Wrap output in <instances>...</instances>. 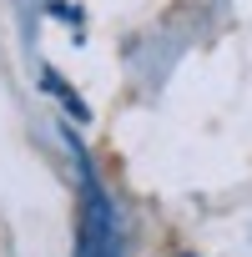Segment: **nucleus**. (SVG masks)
<instances>
[{
  "label": "nucleus",
  "instance_id": "f257e3e1",
  "mask_svg": "<svg viewBox=\"0 0 252 257\" xmlns=\"http://www.w3.org/2000/svg\"><path fill=\"white\" fill-rule=\"evenodd\" d=\"M86 177V207H81V237H76V257H121V232H116V207L111 197L96 187L91 167L81 162Z\"/></svg>",
  "mask_w": 252,
  "mask_h": 257
}]
</instances>
